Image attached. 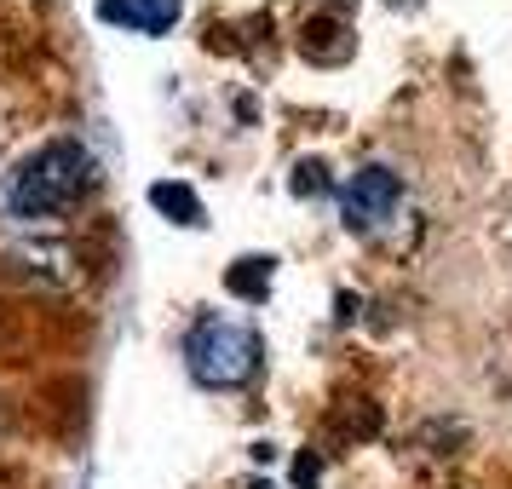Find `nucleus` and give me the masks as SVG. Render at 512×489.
Returning <instances> with one entry per match:
<instances>
[{"instance_id": "obj_1", "label": "nucleus", "mask_w": 512, "mask_h": 489, "mask_svg": "<svg viewBox=\"0 0 512 489\" xmlns=\"http://www.w3.org/2000/svg\"><path fill=\"white\" fill-rule=\"evenodd\" d=\"M98 179V162L93 150L81 139H52L41 144L29 162H18L12 185H6V208L18 219H52V213L75 208Z\"/></svg>"}, {"instance_id": "obj_6", "label": "nucleus", "mask_w": 512, "mask_h": 489, "mask_svg": "<svg viewBox=\"0 0 512 489\" xmlns=\"http://www.w3.org/2000/svg\"><path fill=\"white\" fill-rule=\"evenodd\" d=\"M225 282H231V294H242V300H265V282H271V259H265V254L236 259L231 271H225Z\"/></svg>"}, {"instance_id": "obj_4", "label": "nucleus", "mask_w": 512, "mask_h": 489, "mask_svg": "<svg viewBox=\"0 0 512 489\" xmlns=\"http://www.w3.org/2000/svg\"><path fill=\"white\" fill-rule=\"evenodd\" d=\"M179 12H185V0H98V18L127 35H167L179 24Z\"/></svg>"}, {"instance_id": "obj_5", "label": "nucleus", "mask_w": 512, "mask_h": 489, "mask_svg": "<svg viewBox=\"0 0 512 489\" xmlns=\"http://www.w3.org/2000/svg\"><path fill=\"white\" fill-rule=\"evenodd\" d=\"M150 202L173 219V225H208V208H202V196L179 179H162V185H150Z\"/></svg>"}, {"instance_id": "obj_2", "label": "nucleus", "mask_w": 512, "mask_h": 489, "mask_svg": "<svg viewBox=\"0 0 512 489\" xmlns=\"http://www.w3.org/2000/svg\"><path fill=\"white\" fill-rule=\"evenodd\" d=\"M185 363L202 386H213V392L242 386V380L259 369L254 323H248V317H231V311H202L196 328L185 334Z\"/></svg>"}, {"instance_id": "obj_8", "label": "nucleus", "mask_w": 512, "mask_h": 489, "mask_svg": "<svg viewBox=\"0 0 512 489\" xmlns=\"http://www.w3.org/2000/svg\"><path fill=\"white\" fill-rule=\"evenodd\" d=\"M259 489H265V484H259Z\"/></svg>"}, {"instance_id": "obj_3", "label": "nucleus", "mask_w": 512, "mask_h": 489, "mask_svg": "<svg viewBox=\"0 0 512 489\" xmlns=\"http://www.w3.org/2000/svg\"><path fill=\"white\" fill-rule=\"evenodd\" d=\"M340 208H346V219L357 231H386L397 213H403V179L386 162H363L357 173H346Z\"/></svg>"}, {"instance_id": "obj_7", "label": "nucleus", "mask_w": 512, "mask_h": 489, "mask_svg": "<svg viewBox=\"0 0 512 489\" xmlns=\"http://www.w3.org/2000/svg\"><path fill=\"white\" fill-rule=\"evenodd\" d=\"M294 478H300V484H317V455H305V461L294 466Z\"/></svg>"}]
</instances>
